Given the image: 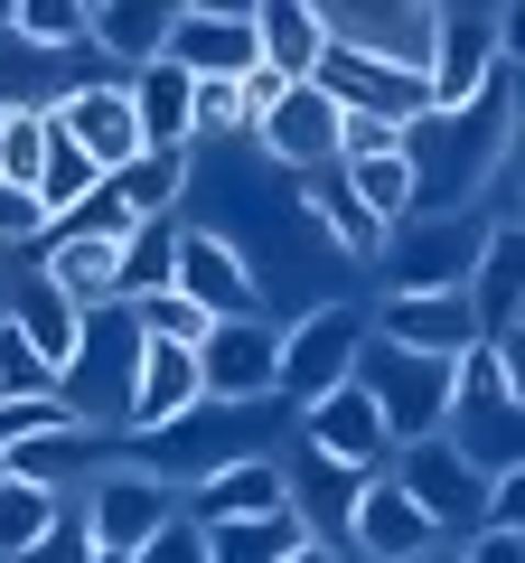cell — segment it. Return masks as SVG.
Returning a JSON list of instances; mask_svg holds the SVG:
<instances>
[{"instance_id": "1", "label": "cell", "mask_w": 525, "mask_h": 563, "mask_svg": "<svg viewBox=\"0 0 525 563\" xmlns=\"http://www.w3.org/2000/svg\"><path fill=\"white\" fill-rule=\"evenodd\" d=\"M254 451H272V404H254V413L198 404V413H179L169 432H150V442H142V470H160V479L188 498L198 479H216V470L254 461Z\"/></svg>"}, {"instance_id": "52", "label": "cell", "mask_w": 525, "mask_h": 563, "mask_svg": "<svg viewBox=\"0 0 525 563\" xmlns=\"http://www.w3.org/2000/svg\"><path fill=\"white\" fill-rule=\"evenodd\" d=\"M423 563H442V554H423Z\"/></svg>"}, {"instance_id": "12", "label": "cell", "mask_w": 525, "mask_h": 563, "mask_svg": "<svg viewBox=\"0 0 525 563\" xmlns=\"http://www.w3.org/2000/svg\"><path fill=\"white\" fill-rule=\"evenodd\" d=\"M366 339L413 347V357H469L488 329H479V310H469V291H384V301L366 310Z\"/></svg>"}, {"instance_id": "53", "label": "cell", "mask_w": 525, "mask_h": 563, "mask_svg": "<svg viewBox=\"0 0 525 563\" xmlns=\"http://www.w3.org/2000/svg\"><path fill=\"white\" fill-rule=\"evenodd\" d=\"M516 329H525V320H516Z\"/></svg>"}, {"instance_id": "9", "label": "cell", "mask_w": 525, "mask_h": 563, "mask_svg": "<svg viewBox=\"0 0 525 563\" xmlns=\"http://www.w3.org/2000/svg\"><path fill=\"white\" fill-rule=\"evenodd\" d=\"M169 517H188V498L142 461H103L94 479H85V526H94L103 554H142Z\"/></svg>"}, {"instance_id": "37", "label": "cell", "mask_w": 525, "mask_h": 563, "mask_svg": "<svg viewBox=\"0 0 525 563\" xmlns=\"http://www.w3.org/2000/svg\"><path fill=\"white\" fill-rule=\"evenodd\" d=\"M47 141H57V113H10V132H0V179H10V188H38Z\"/></svg>"}, {"instance_id": "15", "label": "cell", "mask_w": 525, "mask_h": 563, "mask_svg": "<svg viewBox=\"0 0 525 563\" xmlns=\"http://www.w3.org/2000/svg\"><path fill=\"white\" fill-rule=\"evenodd\" d=\"M301 442L320 451V461L357 470V479H376V470L394 461V432H384V413H376V395H366V385H338V395L301 404Z\"/></svg>"}, {"instance_id": "3", "label": "cell", "mask_w": 525, "mask_h": 563, "mask_svg": "<svg viewBox=\"0 0 525 563\" xmlns=\"http://www.w3.org/2000/svg\"><path fill=\"white\" fill-rule=\"evenodd\" d=\"M132 376H142V320L132 310H85V339H76V366L57 376V395L76 404V422H94V432H122V413H132Z\"/></svg>"}, {"instance_id": "17", "label": "cell", "mask_w": 525, "mask_h": 563, "mask_svg": "<svg viewBox=\"0 0 525 563\" xmlns=\"http://www.w3.org/2000/svg\"><path fill=\"white\" fill-rule=\"evenodd\" d=\"M310 85H320L338 113H376V122H404V132L432 113V85H423V76H404V66H376V57H347V47H328Z\"/></svg>"}, {"instance_id": "11", "label": "cell", "mask_w": 525, "mask_h": 563, "mask_svg": "<svg viewBox=\"0 0 525 563\" xmlns=\"http://www.w3.org/2000/svg\"><path fill=\"white\" fill-rule=\"evenodd\" d=\"M498 76V10L488 0H442V29H432V113H460L488 95Z\"/></svg>"}, {"instance_id": "27", "label": "cell", "mask_w": 525, "mask_h": 563, "mask_svg": "<svg viewBox=\"0 0 525 563\" xmlns=\"http://www.w3.org/2000/svg\"><path fill=\"white\" fill-rule=\"evenodd\" d=\"M122 95H132V113H142V141H150V151H198V85H188L169 57L142 66Z\"/></svg>"}, {"instance_id": "23", "label": "cell", "mask_w": 525, "mask_h": 563, "mask_svg": "<svg viewBox=\"0 0 525 563\" xmlns=\"http://www.w3.org/2000/svg\"><path fill=\"white\" fill-rule=\"evenodd\" d=\"M0 470H10V479H29V488H47V498H66L85 470H103V432H94V422H66V432H29V442L0 451Z\"/></svg>"}, {"instance_id": "48", "label": "cell", "mask_w": 525, "mask_h": 563, "mask_svg": "<svg viewBox=\"0 0 525 563\" xmlns=\"http://www.w3.org/2000/svg\"><path fill=\"white\" fill-rule=\"evenodd\" d=\"M498 357H506V395L525 404V329H506V339H498Z\"/></svg>"}, {"instance_id": "22", "label": "cell", "mask_w": 525, "mask_h": 563, "mask_svg": "<svg viewBox=\"0 0 525 563\" xmlns=\"http://www.w3.org/2000/svg\"><path fill=\"white\" fill-rule=\"evenodd\" d=\"M469 310H479L488 339H506V329L525 320V217L516 225H488L479 273H469Z\"/></svg>"}, {"instance_id": "34", "label": "cell", "mask_w": 525, "mask_h": 563, "mask_svg": "<svg viewBox=\"0 0 525 563\" xmlns=\"http://www.w3.org/2000/svg\"><path fill=\"white\" fill-rule=\"evenodd\" d=\"M10 29H20L38 57H76L94 38V0H10Z\"/></svg>"}, {"instance_id": "21", "label": "cell", "mask_w": 525, "mask_h": 563, "mask_svg": "<svg viewBox=\"0 0 525 563\" xmlns=\"http://www.w3.org/2000/svg\"><path fill=\"white\" fill-rule=\"evenodd\" d=\"M272 507H291L282 451H254V461H235V470H216V479L188 488V517H198V526H225V517H272Z\"/></svg>"}, {"instance_id": "14", "label": "cell", "mask_w": 525, "mask_h": 563, "mask_svg": "<svg viewBox=\"0 0 525 563\" xmlns=\"http://www.w3.org/2000/svg\"><path fill=\"white\" fill-rule=\"evenodd\" d=\"M57 132L76 141V151L103 169V179H122V169H132V161L150 151V141H142V113H132V95H122V76L76 85V95L57 103Z\"/></svg>"}, {"instance_id": "7", "label": "cell", "mask_w": 525, "mask_h": 563, "mask_svg": "<svg viewBox=\"0 0 525 563\" xmlns=\"http://www.w3.org/2000/svg\"><path fill=\"white\" fill-rule=\"evenodd\" d=\"M488 217L479 207H450V217H404V244H384V291H469L479 273Z\"/></svg>"}, {"instance_id": "16", "label": "cell", "mask_w": 525, "mask_h": 563, "mask_svg": "<svg viewBox=\"0 0 525 563\" xmlns=\"http://www.w3.org/2000/svg\"><path fill=\"white\" fill-rule=\"evenodd\" d=\"M254 151L262 161H282V169H328L338 161V103L320 95V85H282V95L254 113Z\"/></svg>"}, {"instance_id": "32", "label": "cell", "mask_w": 525, "mask_h": 563, "mask_svg": "<svg viewBox=\"0 0 525 563\" xmlns=\"http://www.w3.org/2000/svg\"><path fill=\"white\" fill-rule=\"evenodd\" d=\"M301 188H310V207H320V225L338 235V254H347V263H376V254H384V225L357 207V188H347V169H338V161L310 169Z\"/></svg>"}, {"instance_id": "35", "label": "cell", "mask_w": 525, "mask_h": 563, "mask_svg": "<svg viewBox=\"0 0 525 563\" xmlns=\"http://www.w3.org/2000/svg\"><path fill=\"white\" fill-rule=\"evenodd\" d=\"M338 169H347L357 207H366V217L384 225V235H394V225L413 217V161H404V151H384V161H338Z\"/></svg>"}, {"instance_id": "31", "label": "cell", "mask_w": 525, "mask_h": 563, "mask_svg": "<svg viewBox=\"0 0 525 563\" xmlns=\"http://www.w3.org/2000/svg\"><path fill=\"white\" fill-rule=\"evenodd\" d=\"M188 161H198V151H142V161L113 179L122 217H132V225H169V217H179V198H188V179H198Z\"/></svg>"}, {"instance_id": "49", "label": "cell", "mask_w": 525, "mask_h": 563, "mask_svg": "<svg viewBox=\"0 0 525 563\" xmlns=\"http://www.w3.org/2000/svg\"><path fill=\"white\" fill-rule=\"evenodd\" d=\"M291 563H338V544H301V554H291Z\"/></svg>"}, {"instance_id": "26", "label": "cell", "mask_w": 525, "mask_h": 563, "mask_svg": "<svg viewBox=\"0 0 525 563\" xmlns=\"http://www.w3.org/2000/svg\"><path fill=\"white\" fill-rule=\"evenodd\" d=\"M282 479H291V507H301V526H310V536H347V517H357V498H366V479H357V470H338V461H320V451H291V461H282Z\"/></svg>"}, {"instance_id": "51", "label": "cell", "mask_w": 525, "mask_h": 563, "mask_svg": "<svg viewBox=\"0 0 525 563\" xmlns=\"http://www.w3.org/2000/svg\"><path fill=\"white\" fill-rule=\"evenodd\" d=\"M0 132H10V113H0Z\"/></svg>"}, {"instance_id": "33", "label": "cell", "mask_w": 525, "mask_h": 563, "mask_svg": "<svg viewBox=\"0 0 525 563\" xmlns=\"http://www.w3.org/2000/svg\"><path fill=\"white\" fill-rule=\"evenodd\" d=\"M113 254H122V244H66V235H47L38 273L66 291V310H113Z\"/></svg>"}, {"instance_id": "4", "label": "cell", "mask_w": 525, "mask_h": 563, "mask_svg": "<svg viewBox=\"0 0 525 563\" xmlns=\"http://www.w3.org/2000/svg\"><path fill=\"white\" fill-rule=\"evenodd\" d=\"M357 385L376 395V413H384V432H394V451H404V442H432V432H450V357H413V347L366 339Z\"/></svg>"}, {"instance_id": "28", "label": "cell", "mask_w": 525, "mask_h": 563, "mask_svg": "<svg viewBox=\"0 0 525 563\" xmlns=\"http://www.w3.org/2000/svg\"><path fill=\"white\" fill-rule=\"evenodd\" d=\"M10 320H20V339L38 347V357L57 366V376H66V366H76L85 310H66V291H57V282H47V273H20V282H10Z\"/></svg>"}, {"instance_id": "40", "label": "cell", "mask_w": 525, "mask_h": 563, "mask_svg": "<svg viewBox=\"0 0 525 563\" xmlns=\"http://www.w3.org/2000/svg\"><path fill=\"white\" fill-rule=\"evenodd\" d=\"M47 235H66V244H122V235H132V217H122V198H113V179H103L94 198H85L76 217H57V225H47Z\"/></svg>"}, {"instance_id": "29", "label": "cell", "mask_w": 525, "mask_h": 563, "mask_svg": "<svg viewBox=\"0 0 525 563\" xmlns=\"http://www.w3.org/2000/svg\"><path fill=\"white\" fill-rule=\"evenodd\" d=\"M301 544H320L301 526V507H272V517H225L206 526V563H291Z\"/></svg>"}, {"instance_id": "47", "label": "cell", "mask_w": 525, "mask_h": 563, "mask_svg": "<svg viewBox=\"0 0 525 563\" xmlns=\"http://www.w3.org/2000/svg\"><path fill=\"white\" fill-rule=\"evenodd\" d=\"M498 66H506V76H525V0H506V10H498Z\"/></svg>"}, {"instance_id": "18", "label": "cell", "mask_w": 525, "mask_h": 563, "mask_svg": "<svg viewBox=\"0 0 525 563\" xmlns=\"http://www.w3.org/2000/svg\"><path fill=\"white\" fill-rule=\"evenodd\" d=\"M347 544H357L366 563H423V554H442V526L423 517V507L404 498V488L384 479H366V498H357V517H347Z\"/></svg>"}, {"instance_id": "8", "label": "cell", "mask_w": 525, "mask_h": 563, "mask_svg": "<svg viewBox=\"0 0 525 563\" xmlns=\"http://www.w3.org/2000/svg\"><path fill=\"white\" fill-rule=\"evenodd\" d=\"M384 479H394L432 526H442V544H460V536H479V526H488V479L460 461V451H450V432L404 442L394 461H384Z\"/></svg>"}, {"instance_id": "13", "label": "cell", "mask_w": 525, "mask_h": 563, "mask_svg": "<svg viewBox=\"0 0 525 563\" xmlns=\"http://www.w3.org/2000/svg\"><path fill=\"white\" fill-rule=\"evenodd\" d=\"M179 301H198L206 320H262V273L244 263L235 235L179 225Z\"/></svg>"}, {"instance_id": "43", "label": "cell", "mask_w": 525, "mask_h": 563, "mask_svg": "<svg viewBox=\"0 0 525 563\" xmlns=\"http://www.w3.org/2000/svg\"><path fill=\"white\" fill-rule=\"evenodd\" d=\"M404 151V122H376V113H338V161H384Z\"/></svg>"}, {"instance_id": "2", "label": "cell", "mask_w": 525, "mask_h": 563, "mask_svg": "<svg viewBox=\"0 0 525 563\" xmlns=\"http://www.w3.org/2000/svg\"><path fill=\"white\" fill-rule=\"evenodd\" d=\"M357 357H366V310L347 301H310L301 320L282 329V366H272V404H320L338 385H357Z\"/></svg>"}, {"instance_id": "46", "label": "cell", "mask_w": 525, "mask_h": 563, "mask_svg": "<svg viewBox=\"0 0 525 563\" xmlns=\"http://www.w3.org/2000/svg\"><path fill=\"white\" fill-rule=\"evenodd\" d=\"M488 526H506V536H525V470H506V479L488 488Z\"/></svg>"}, {"instance_id": "19", "label": "cell", "mask_w": 525, "mask_h": 563, "mask_svg": "<svg viewBox=\"0 0 525 563\" xmlns=\"http://www.w3.org/2000/svg\"><path fill=\"white\" fill-rule=\"evenodd\" d=\"M206 385H198V347H169V339H142V376H132V413H122V432L132 442H150V432H169L179 413H198Z\"/></svg>"}, {"instance_id": "45", "label": "cell", "mask_w": 525, "mask_h": 563, "mask_svg": "<svg viewBox=\"0 0 525 563\" xmlns=\"http://www.w3.org/2000/svg\"><path fill=\"white\" fill-rule=\"evenodd\" d=\"M450 563H525V536H506V526H479V536H460V554Z\"/></svg>"}, {"instance_id": "39", "label": "cell", "mask_w": 525, "mask_h": 563, "mask_svg": "<svg viewBox=\"0 0 525 563\" xmlns=\"http://www.w3.org/2000/svg\"><path fill=\"white\" fill-rule=\"evenodd\" d=\"M132 320H142V339H169V347H198L206 329H216L198 301H179V291H160V301H132Z\"/></svg>"}, {"instance_id": "38", "label": "cell", "mask_w": 525, "mask_h": 563, "mask_svg": "<svg viewBox=\"0 0 525 563\" xmlns=\"http://www.w3.org/2000/svg\"><path fill=\"white\" fill-rule=\"evenodd\" d=\"M20 395H57V366H47L38 347L20 339V320L0 310V404H20Z\"/></svg>"}, {"instance_id": "5", "label": "cell", "mask_w": 525, "mask_h": 563, "mask_svg": "<svg viewBox=\"0 0 525 563\" xmlns=\"http://www.w3.org/2000/svg\"><path fill=\"white\" fill-rule=\"evenodd\" d=\"M328 29V47L376 66H404V76H432V29H442V0H310Z\"/></svg>"}, {"instance_id": "6", "label": "cell", "mask_w": 525, "mask_h": 563, "mask_svg": "<svg viewBox=\"0 0 525 563\" xmlns=\"http://www.w3.org/2000/svg\"><path fill=\"white\" fill-rule=\"evenodd\" d=\"M254 10H262V0H179V20H169V47H160V57L179 66L188 85H244V76L262 66Z\"/></svg>"}, {"instance_id": "24", "label": "cell", "mask_w": 525, "mask_h": 563, "mask_svg": "<svg viewBox=\"0 0 525 563\" xmlns=\"http://www.w3.org/2000/svg\"><path fill=\"white\" fill-rule=\"evenodd\" d=\"M450 451L498 488L506 470H525V404L516 395L506 404H450Z\"/></svg>"}, {"instance_id": "42", "label": "cell", "mask_w": 525, "mask_h": 563, "mask_svg": "<svg viewBox=\"0 0 525 563\" xmlns=\"http://www.w3.org/2000/svg\"><path fill=\"white\" fill-rule=\"evenodd\" d=\"M66 422H76V404H66V395H20V404H0V451L29 442V432H66Z\"/></svg>"}, {"instance_id": "36", "label": "cell", "mask_w": 525, "mask_h": 563, "mask_svg": "<svg viewBox=\"0 0 525 563\" xmlns=\"http://www.w3.org/2000/svg\"><path fill=\"white\" fill-rule=\"evenodd\" d=\"M57 507H66V498H47V488H29V479H10V470H0V563H20L29 544L57 526Z\"/></svg>"}, {"instance_id": "50", "label": "cell", "mask_w": 525, "mask_h": 563, "mask_svg": "<svg viewBox=\"0 0 525 563\" xmlns=\"http://www.w3.org/2000/svg\"><path fill=\"white\" fill-rule=\"evenodd\" d=\"M94 563H142V554H103V544H94Z\"/></svg>"}, {"instance_id": "30", "label": "cell", "mask_w": 525, "mask_h": 563, "mask_svg": "<svg viewBox=\"0 0 525 563\" xmlns=\"http://www.w3.org/2000/svg\"><path fill=\"white\" fill-rule=\"evenodd\" d=\"M160 291H179V217L169 225H132L113 254V301H160Z\"/></svg>"}, {"instance_id": "25", "label": "cell", "mask_w": 525, "mask_h": 563, "mask_svg": "<svg viewBox=\"0 0 525 563\" xmlns=\"http://www.w3.org/2000/svg\"><path fill=\"white\" fill-rule=\"evenodd\" d=\"M254 47H262V76H282V85H310L328 57V29L310 0H262L254 10Z\"/></svg>"}, {"instance_id": "10", "label": "cell", "mask_w": 525, "mask_h": 563, "mask_svg": "<svg viewBox=\"0 0 525 563\" xmlns=\"http://www.w3.org/2000/svg\"><path fill=\"white\" fill-rule=\"evenodd\" d=\"M272 366H282V320H216L198 339V385H206V404H225V413L272 404Z\"/></svg>"}, {"instance_id": "20", "label": "cell", "mask_w": 525, "mask_h": 563, "mask_svg": "<svg viewBox=\"0 0 525 563\" xmlns=\"http://www.w3.org/2000/svg\"><path fill=\"white\" fill-rule=\"evenodd\" d=\"M169 20H179V0H94V38H85V47H94V57L132 85L142 66H160Z\"/></svg>"}, {"instance_id": "41", "label": "cell", "mask_w": 525, "mask_h": 563, "mask_svg": "<svg viewBox=\"0 0 525 563\" xmlns=\"http://www.w3.org/2000/svg\"><path fill=\"white\" fill-rule=\"evenodd\" d=\"M20 563H94V526H85V498H66V507H57V526H47V536L29 544Z\"/></svg>"}, {"instance_id": "44", "label": "cell", "mask_w": 525, "mask_h": 563, "mask_svg": "<svg viewBox=\"0 0 525 563\" xmlns=\"http://www.w3.org/2000/svg\"><path fill=\"white\" fill-rule=\"evenodd\" d=\"M142 563H206V526L198 517H169L160 536L142 544Z\"/></svg>"}]
</instances>
